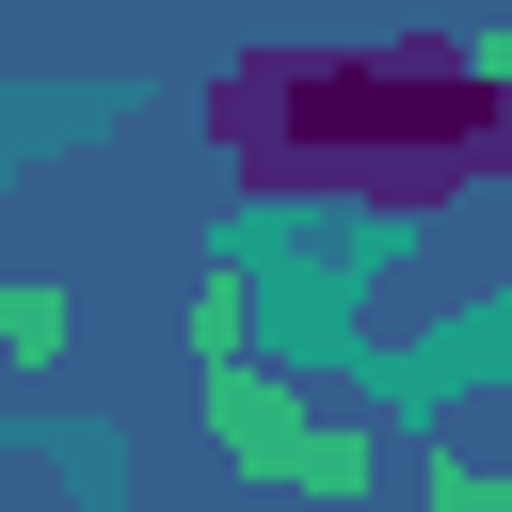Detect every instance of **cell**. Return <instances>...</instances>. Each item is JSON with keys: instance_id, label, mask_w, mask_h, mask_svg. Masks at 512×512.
Returning <instances> with one entry per match:
<instances>
[{"instance_id": "cell-1", "label": "cell", "mask_w": 512, "mask_h": 512, "mask_svg": "<svg viewBox=\"0 0 512 512\" xmlns=\"http://www.w3.org/2000/svg\"><path fill=\"white\" fill-rule=\"evenodd\" d=\"M208 144L240 192H336V208H464L512 176V64H464V32L384 48H240L208 80Z\"/></svg>"}, {"instance_id": "cell-2", "label": "cell", "mask_w": 512, "mask_h": 512, "mask_svg": "<svg viewBox=\"0 0 512 512\" xmlns=\"http://www.w3.org/2000/svg\"><path fill=\"white\" fill-rule=\"evenodd\" d=\"M0 352H16V368H64V304H48V288H0Z\"/></svg>"}, {"instance_id": "cell-3", "label": "cell", "mask_w": 512, "mask_h": 512, "mask_svg": "<svg viewBox=\"0 0 512 512\" xmlns=\"http://www.w3.org/2000/svg\"><path fill=\"white\" fill-rule=\"evenodd\" d=\"M432 512H512V480L496 464H432Z\"/></svg>"}, {"instance_id": "cell-4", "label": "cell", "mask_w": 512, "mask_h": 512, "mask_svg": "<svg viewBox=\"0 0 512 512\" xmlns=\"http://www.w3.org/2000/svg\"><path fill=\"white\" fill-rule=\"evenodd\" d=\"M352 512H384V496H352Z\"/></svg>"}]
</instances>
